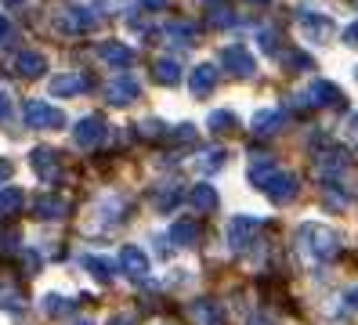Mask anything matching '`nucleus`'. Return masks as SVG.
Wrapping results in <instances>:
<instances>
[{
	"label": "nucleus",
	"mask_w": 358,
	"mask_h": 325,
	"mask_svg": "<svg viewBox=\"0 0 358 325\" xmlns=\"http://www.w3.org/2000/svg\"><path fill=\"white\" fill-rule=\"evenodd\" d=\"M250 185L261 188L271 203H289L293 195H297V178H293L289 170H279L275 159H268V156H254L250 159Z\"/></svg>",
	"instance_id": "1"
},
{
	"label": "nucleus",
	"mask_w": 358,
	"mask_h": 325,
	"mask_svg": "<svg viewBox=\"0 0 358 325\" xmlns=\"http://www.w3.org/2000/svg\"><path fill=\"white\" fill-rule=\"evenodd\" d=\"M297 246L308 260H315V264H329V260L341 253V238H336L333 228H326L319 221H304L297 228Z\"/></svg>",
	"instance_id": "2"
},
{
	"label": "nucleus",
	"mask_w": 358,
	"mask_h": 325,
	"mask_svg": "<svg viewBox=\"0 0 358 325\" xmlns=\"http://www.w3.org/2000/svg\"><path fill=\"white\" fill-rule=\"evenodd\" d=\"M341 87L336 83H329V80H315L308 91H301V94H293V105L297 108H322V105H341Z\"/></svg>",
	"instance_id": "3"
},
{
	"label": "nucleus",
	"mask_w": 358,
	"mask_h": 325,
	"mask_svg": "<svg viewBox=\"0 0 358 325\" xmlns=\"http://www.w3.org/2000/svg\"><path fill=\"white\" fill-rule=\"evenodd\" d=\"M26 123L36 130H62L66 127V113L48 105V101H40V98H29L26 101Z\"/></svg>",
	"instance_id": "4"
},
{
	"label": "nucleus",
	"mask_w": 358,
	"mask_h": 325,
	"mask_svg": "<svg viewBox=\"0 0 358 325\" xmlns=\"http://www.w3.org/2000/svg\"><path fill=\"white\" fill-rule=\"evenodd\" d=\"M221 65H224L231 76H239V80H246V76L257 73V62H254V55H250L243 43H228V48L221 51Z\"/></svg>",
	"instance_id": "5"
},
{
	"label": "nucleus",
	"mask_w": 358,
	"mask_h": 325,
	"mask_svg": "<svg viewBox=\"0 0 358 325\" xmlns=\"http://www.w3.org/2000/svg\"><path fill=\"white\" fill-rule=\"evenodd\" d=\"M116 264H120V271H123V275L134 278V282H145V278H149V271H152V264H149V253L138 250V246H123Z\"/></svg>",
	"instance_id": "6"
},
{
	"label": "nucleus",
	"mask_w": 358,
	"mask_h": 325,
	"mask_svg": "<svg viewBox=\"0 0 358 325\" xmlns=\"http://www.w3.org/2000/svg\"><path fill=\"white\" fill-rule=\"evenodd\" d=\"M257 231H261L257 217H243V213L231 217V221H228V246H231V250H246V246L257 238Z\"/></svg>",
	"instance_id": "7"
},
{
	"label": "nucleus",
	"mask_w": 358,
	"mask_h": 325,
	"mask_svg": "<svg viewBox=\"0 0 358 325\" xmlns=\"http://www.w3.org/2000/svg\"><path fill=\"white\" fill-rule=\"evenodd\" d=\"M138 94H141V87L127 73H120V76H113L109 83H105V101H109V105H131Z\"/></svg>",
	"instance_id": "8"
},
{
	"label": "nucleus",
	"mask_w": 358,
	"mask_h": 325,
	"mask_svg": "<svg viewBox=\"0 0 358 325\" xmlns=\"http://www.w3.org/2000/svg\"><path fill=\"white\" fill-rule=\"evenodd\" d=\"M315 170H319V178L326 181V185H336V178L348 170V156L341 148H326V152H319L315 156Z\"/></svg>",
	"instance_id": "9"
},
{
	"label": "nucleus",
	"mask_w": 358,
	"mask_h": 325,
	"mask_svg": "<svg viewBox=\"0 0 358 325\" xmlns=\"http://www.w3.org/2000/svg\"><path fill=\"white\" fill-rule=\"evenodd\" d=\"M73 141L80 148H98L105 141V120L101 116H83L76 127H73Z\"/></svg>",
	"instance_id": "10"
},
{
	"label": "nucleus",
	"mask_w": 358,
	"mask_h": 325,
	"mask_svg": "<svg viewBox=\"0 0 358 325\" xmlns=\"http://www.w3.org/2000/svg\"><path fill=\"white\" fill-rule=\"evenodd\" d=\"M98 26V15L94 11H87V8H69V11H62L58 15V29L62 33H91Z\"/></svg>",
	"instance_id": "11"
},
{
	"label": "nucleus",
	"mask_w": 358,
	"mask_h": 325,
	"mask_svg": "<svg viewBox=\"0 0 358 325\" xmlns=\"http://www.w3.org/2000/svg\"><path fill=\"white\" fill-rule=\"evenodd\" d=\"M188 318H192V325H224L221 303H217V300H210V296L188 303Z\"/></svg>",
	"instance_id": "12"
},
{
	"label": "nucleus",
	"mask_w": 358,
	"mask_h": 325,
	"mask_svg": "<svg viewBox=\"0 0 358 325\" xmlns=\"http://www.w3.org/2000/svg\"><path fill=\"white\" fill-rule=\"evenodd\" d=\"M301 29H304V36H308V40L326 43V40L333 36V22H329L326 15H315L311 8H301Z\"/></svg>",
	"instance_id": "13"
},
{
	"label": "nucleus",
	"mask_w": 358,
	"mask_h": 325,
	"mask_svg": "<svg viewBox=\"0 0 358 325\" xmlns=\"http://www.w3.org/2000/svg\"><path fill=\"white\" fill-rule=\"evenodd\" d=\"M29 166L36 170L40 181H55L58 178V156H55L51 148H33L29 152Z\"/></svg>",
	"instance_id": "14"
},
{
	"label": "nucleus",
	"mask_w": 358,
	"mask_h": 325,
	"mask_svg": "<svg viewBox=\"0 0 358 325\" xmlns=\"http://www.w3.org/2000/svg\"><path fill=\"white\" fill-rule=\"evenodd\" d=\"M188 87H192V94H196V98H206V94L217 87V69H214L210 62L196 65V69H192V76H188Z\"/></svg>",
	"instance_id": "15"
},
{
	"label": "nucleus",
	"mask_w": 358,
	"mask_h": 325,
	"mask_svg": "<svg viewBox=\"0 0 358 325\" xmlns=\"http://www.w3.org/2000/svg\"><path fill=\"white\" fill-rule=\"evenodd\" d=\"M101 62H109L113 69H127V65L134 62V51L127 48V43H120V40H105L101 48H98Z\"/></svg>",
	"instance_id": "16"
},
{
	"label": "nucleus",
	"mask_w": 358,
	"mask_h": 325,
	"mask_svg": "<svg viewBox=\"0 0 358 325\" xmlns=\"http://www.w3.org/2000/svg\"><path fill=\"white\" fill-rule=\"evenodd\" d=\"M44 69H48V58L40 55V51H22V55H15V73H18V76L36 80V76H44Z\"/></svg>",
	"instance_id": "17"
},
{
	"label": "nucleus",
	"mask_w": 358,
	"mask_h": 325,
	"mask_svg": "<svg viewBox=\"0 0 358 325\" xmlns=\"http://www.w3.org/2000/svg\"><path fill=\"white\" fill-rule=\"evenodd\" d=\"M83 87H87V76H80V73H62L51 80V94L55 98H76Z\"/></svg>",
	"instance_id": "18"
},
{
	"label": "nucleus",
	"mask_w": 358,
	"mask_h": 325,
	"mask_svg": "<svg viewBox=\"0 0 358 325\" xmlns=\"http://www.w3.org/2000/svg\"><path fill=\"white\" fill-rule=\"evenodd\" d=\"M33 213L40 221H58V217H66V199L62 195H40V199H33Z\"/></svg>",
	"instance_id": "19"
},
{
	"label": "nucleus",
	"mask_w": 358,
	"mask_h": 325,
	"mask_svg": "<svg viewBox=\"0 0 358 325\" xmlns=\"http://www.w3.org/2000/svg\"><path fill=\"white\" fill-rule=\"evenodd\" d=\"M188 203H192V210H199V213H214L221 199H217L214 185H196L192 192H188Z\"/></svg>",
	"instance_id": "20"
},
{
	"label": "nucleus",
	"mask_w": 358,
	"mask_h": 325,
	"mask_svg": "<svg viewBox=\"0 0 358 325\" xmlns=\"http://www.w3.org/2000/svg\"><path fill=\"white\" fill-rule=\"evenodd\" d=\"M286 123V116L279 113V108H261V113L254 116V123H250V127H254V134H275V130Z\"/></svg>",
	"instance_id": "21"
},
{
	"label": "nucleus",
	"mask_w": 358,
	"mask_h": 325,
	"mask_svg": "<svg viewBox=\"0 0 358 325\" xmlns=\"http://www.w3.org/2000/svg\"><path fill=\"white\" fill-rule=\"evenodd\" d=\"M171 243L174 246H196L199 243V224L196 221H174V228H171Z\"/></svg>",
	"instance_id": "22"
},
{
	"label": "nucleus",
	"mask_w": 358,
	"mask_h": 325,
	"mask_svg": "<svg viewBox=\"0 0 358 325\" xmlns=\"http://www.w3.org/2000/svg\"><path fill=\"white\" fill-rule=\"evenodd\" d=\"M26 195L18 188H0V217H15L18 210H22Z\"/></svg>",
	"instance_id": "23"
},
{
	"label": "nucleus",
	"mask_w": 358,
	"mask_h": 325,
	"mask_svg": "<svg viewBox=\"0 0 358 325\" xmlns=\"http://www.w3.org/2000/svg\"><path fill=\"white\" fill-rule=\"evenodd\" d=\"M0 308H8V311L22 308V289H18L11 278H0Z\"/></svg>",
	"instance_id": "24"
},
{
	"label": "nucleus",
	"mask_w": 358,
	"mask_h": 325,
	"mask_svg": "<svg viewBox=\"0 0 358 325\" xmlns=\"http://www.w3.org/2000/svg\"><path fill=\"white\" fill-rule=\"evenodd\" d=\"M156 80H159L163 87H174V83L181 80V65H178L174 58H159V62H156Z\"/></svg>",
	"instance_id": "25"
},
{
	"label": "nucleus",
	"mask_w": 358,
	"mask_h": 325,
	"mask_svg": "<svg viewBox=\"0 0 358 325\" xmlns=\"http://www.w3.org/2000/svg\"><path fill=\"white\" fill-rule=\"evenodd\" d=\"M83 268H87L98 282H109L113 278V264H109V260H101V257H83Z\"/></svg>",
	"instance_id": "26"
},
{
	"label": "nucleus",
	"mask_w": 358,
	"mask_h": 325,
	"mask_svg": "<svg viewBox=\"0 0 358 325\" xmlns=\"http://www.w3.org/2000/svg\"><path fill=\"white\" fill-rule=\"evenodd\" d=\"M166 36H171L174 43H196V29L188 26V22H171V26H166Z\"/></svg>",
	"instance_id": "27"
},
{
	"label": "nucleus",
	"mask_w": 358,
	"mask_h": 325,
	"mask_svg": "<svg viewBox=\"0 0 358 325\" xmlns=\"http://www.w3.org/2000/svg\"><path fill=\"white\" fill-rule=\"evenodd\" d=\"M178 203H181V188H178V185L163 188V192L156 195V210H163V213H166V210H174Z\"/></svg>",
	"instance_id": "28"
},
{
	"label": "nucleus",
	"mask_w": 358,
	"mask_h": 325,
	"mask_svg": "<svg viewBox=\"0 0 358 325\" xmlns=\"http://www.w3.org/2000/svg\"><path fill=\"white\" fill-rule=\"evenodd\" d=\"M73 308H76V303H73L69 296H48V300H44V311L55 315V318H58V315H69Z\"/></svg>",
	"instance_id": "29"
},
{
	"label": "nucleus",
	"mask_w": 358,
	"mask_h": 325,
	"mask_svg": "<svg viewBox=\"0 0 358 325\" xmlns=\"http://www.w3.org/2000/svg\"><path fill=\"white\" fill-rule=\"evenodd\" d=\"M206 127L214 130V134H224V130H231V127H236V116H231V113H210Z\"/></svg>",
	"instance_id": "30"
},
{
	"label": "nucleus",
	"mask_w": 358,
	"mask_h": 325,
	"mask_svg": "<svg viewBox=\"0 0 358 325\" xmlns=\"http://www.w3.org/2000/svg\"><path fill=\"white\" fill-rule=\"evenodd\" d=\"M286 65H289L293 73H308V69H315V62H311L304 51H289V55H286Z\"/></svg>",
	"instance_id": "31"
},
{
	"label": "nucleus",
	"mask_w": 358,
	"mask_h": 325,
	"mask_svg": "<svg viewBox=\"0 0 358 325\" xmlns=\"http://www.w3.org/2000/svg\"><path fill=\"white\" fill-rule=\"evenodd\" d=\"M199 166H203V170H217V166H224V148H210V152H203Z\"/></svg>",
	"instance_id": "32"
},
{
	"label": "nucleus",
	"mask_w": 358,
	"mask_h": 325,
	"mask_svg": "<svg viewBox=\"0 0 358 325\" xmlns=\"http://www.w3.org/2000/svg\"><path fill=\"white\" fill-rule=\"evenodd\" d=\"M257 40H261V51H264V55H275V51H279V43H275V29H261V33H257Z\"/></svg>",
	"instance_id": "33"
},
{
	"label": "nucleus",
	"mask_w": 358,
	"mask_h": 325,
	"mask_svg": "<svg viewBox=\"0 0 358 325\" xmlns=\"http://www.w3.org/2000/svg\"><path fill=\"white\" fill-rule=\"evenodd\" d=\"M236 22V15H231L228 8H214L210 11V26H231Z\"/></svg>",
	"instance_id": "34"
},
{
	"label": "nucleus",
	"mask_w": 358,
	"mask_h": 325,
	"mask_svg": "<svg viewBox=\"0 0 358 325\" xmlns=\"http://www.w3.org/2000/svg\"><path fill=\"white\" fill-rule=\"evenodd\" d=\"M171 138L174 141H196V127L192 123H181L178 130H171Z\"/></svg>",
	"instance_id": "35"
},
{
	"label": "nucleus",
	"mask_w": 358,
	"mask_h": 325,
	"mask_svg": "<svg viewBox=\"0 0 358 325\" xmlns=\"http://www.w3.org/2000/svg\"><path fill=\"white\" fill-rule=\"evenodd\" d=\"M141 134H145V138H159V134H163V123H159V120H145V123H141Z\"/></svg>",
	"instance_id": "36"
},
{
	"label": "nucleus",
	"mask_w": 358,
	"mask_h": 325,
	"mask_svg": "<svg viewBox=\"0 0 358 325\" xmlns=\"http://www.w3.org/2000/svg\"><path fill=\"white\" fill-rule=\"evenodd\" d=\"M344 43L348 48H358V22H351V26L344 29Z\"/></svg>",
	"instance_id": "37"
},
{
	"label": "nucleus",
	"mask_w": 358,
	"mask_h": 325,
	"mask_svg": "<svg viewBox=\"0 0 358 325\" xmlns=\"http://www.w3.org/2000/svg\"><path fill=\"white\" fill-rule=\"evenodd\" d=\"M4 120H11V98L0 91V123H4Z\"/></svg>",
	"instance_id": "38"
},
{
	"label": "nucleus",
	"mask_w": 358,
	"mask_h": 325,
	"mask_svg": "<svg viewBox=\"0 0 358 325\" xmlns=\"http://www.w3.org/2000/svg\"><path fill=\"white\" fill-rule=\"evenodd\" d=\"M11 36H15V29H11V22H8L4 15H0V43H8Z\"/></svg>",
	"instance_id": "39"
},
{
	"label": "nucleus",
	"mask_w": 358,
	"mask_h": 325,
	"mask_svg": "<svg viewBox=\"0 0 358 325\" xmlns=\"http://www.w3.org/2000/svg\"><path fill=\"white\" fill-rule=\"evenodd\" d=\"M8 178H11V163H8V159H0V185H4Z\"/></svg>",
	"instance_id": "40"
},
{
	"label": "nucleus",
	"mask_w": 358,
	"mask_h": 325,
	"mask_svg": "<svg viewBox=\"0 0 358 325\" xmlns=\"http://www.w3.org/2000/svg\"><path fill=\"white\" fill-rule=\"evenodd\" d=\"M109 325H134V318H131V315H116Z\"/></svg>",
	"instance_id": "41"
},
{
	"label": "nucleus",
	"mask_w": 358,
	"mask_h": 325,
	"mask_svg": "<svg viewBox=\"0 0 358 325\" xmlns=\"http://www.w3.org/2000/svg\"><path fill=\"white\" fill-rule=\"evenodd\" d=\"M348 308H351V311H358V286L348 293Z\"/></svg>",
	"instance_id": "42"
},
{
	"label": "nucleus",
	"mask_w": 358,
	"mask_h": 325,
	"mask_svg": "<svg viewBox=\"0 0 358 325\" xmlns=\"http://www.w3.org/2000/svg\"><path fill=\"white\" fill-rule=\"evenodd\" d=\"M348 134L358 141V116H351V123H348Z\"/></svg>",
	"instance_id": "43"
},
{
	"label": "nucleus",
	"mask_w": 358,
	"mask_h": 325,
	"mask_svg": "<svg viewBox=\"0 0 358 325\" xmlns=\"http://www.w3.org/2000/svg\"><path fill=\"white\" fill-rule=\"evenodd\" d=\"M141 4H145V8H152V11H156V8H163V4H166V0H141Z\"/></svg>",
	"instance_id": "44"
},
{
	"label": "nucleus",
	"mask_w": 358,
	"mask_h": 325,
	"mask_svg": "<svg viewBox=\"0 0 358 325\" xmlns=\"http://www.w3.org/2000/svg\"><path fill=\"white\" fill-rule=\"evenodd\" d=\"M69 325H94V322H91V318H87V315H80V318H73V322H69Z\"/></svg>",
	"instance_id": "45"
},
{
	"label": "nucleus",
	"mask_w": 358,
	"mask_h": 325,
	"mask_svg": "<svg viewBox=\"0 0 358 325\" xmlns=\"http://www.w3.org/2000/svg\"><path fill=\"white\" fill-rule=\"evenodd\" d=\"M250 4H268V0H250Z\"/></svg>",
	"instance_id": "46"
},
{
	"label": "nucleus",
	"mask_w": 358,
	"mask_h": 325,
	"mask_svg": "<svg viewBox=\"0 0 358 325\" xmlns=\"http://www.w3.org/2000/svg\"><path fill=\"white\" fill-rule=\"evenodd\" d=\"M203 4H217V0H203Z\"/></svg>",
	"instance_id": "47"
},
{
	"label": "nucleus",
	"mask_w": 358,
	"mask_h": 325,
	"mask_svg": "<svg viewBox=\"0 0 358 325\" xmlns=\"http://www.w3.org/2000/svg\"><path fill=\"white\" fill-rule=\"evenodd\" d=\"M355 8H358V0H355Z\"/></svg>",
	"instance_id": "48"
}]
</instances>
